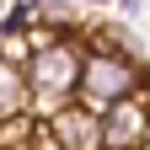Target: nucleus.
I'll return each instance as SVG.
<instances>
[{
  "label": "nucleus",
  "mask_w": 150,
  "mask_h": 150,
  "mask_svg": "<svg viewBox=\"0 0 150 150\" xmlns=\"http://www.w3.org/2000/svg\"><path fill=\"white\" fill-rule=\"evenodd\" d=\"M22 64H27V86H32V112H48V107L75 97V81H81V64H86V43L59 32V27H43V16H38Z\"/></svg>",
  "instance_id": "nucleus-1"
},
{
  "label": "nucleus",
  "mask_w": 150,
  "mask_h": 150,
  "mask_svg": "<svg viewBox=\"0 0 150 150\" xmlns=\"http://www.w3.org/2000/svg\"><path fill=\"white\" fill-rule=\"evenodd\" d=\"M145 86V70L129 59L123 48H107V43H97V48H86V64H81V81H75V102H86V107H107V102H118V97H129V91H139Z\"/></svg>",
  "instance_id": "nucleus-2"
},
{
  "label": "nucleus",
  "mask_w": 150,
  "mask_h": 150,
  "mask_svg": "<svg viewBox=\"0 0 150 150\" xmlns=\"http://www.w3.org/2000/svg\"><path fill=\"white\" fill-rule=\"evenodd\" d=\"M43 139L48 145H70V150H97L102 145V112L70 97V102L43 112Z\"/></svg>",
  "instance_id": "nucleus-3"
},
{
  "label": "nucleus",
  "mask_w": 150,
  "mask_h": 150,
  "mask_svg": "<svg viewBox=\"0 0 150 150\" xmlns=\"http://www.w3.org/2000/svg\"><path fill=\"white\" fill-rule=\"evenodd\" d=\"M102 145L112 150H134V145H150V102L139 91L107 102L102 107Z\"/></svg>",
  "instance_id": "nucleus-4"
},
{
  "label": "nucleus",
  "mask_w": 150,
  "mask_h": 150,
  "mask_svg": "<svg viewBox=\"0 0 150 150\" xmlns=\"http://www.w3.org/2000/svg\"><path fill=\"white\" fill-rule=\"evenodd\" d=\"M16 112H32V86H27V64L0 54V123H11Z\"/></svg>",
  "instance_id": "nucleus-5"
},
{
  "label": "nucleus",
  "mask_w": 150,
  "mask_h": 150,
  "mask_svg": "<svg viewBox=\"0 0 150 150\" xmlns=\"http://www.w3.org/2000/svg\"><path fill=\"white\" fill-rule=\"evenodd\" d=\"M32 6H48V0H32Z\"/></svg>",
  "instance_id": "nucleus-6"
},
{
  "label": "nucleus",
  "mask_w": 150,
  "mask_h": 150,
  "mask_svg": "<svg viewBox=\"0 0 150 150\" xmlns=\"http://www.w3.org/2000/svg\"><path fill=\"white\" fill-rule=\"evenodd\" d=\"M86 6H102V0H86Z\"/></svg>",
  "instance_id": "nucleus-7"
}]
</instances>
